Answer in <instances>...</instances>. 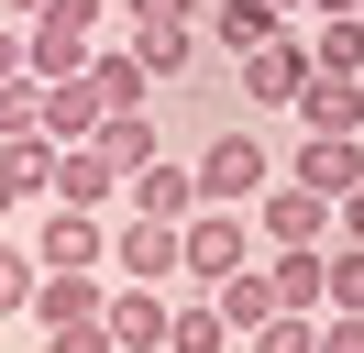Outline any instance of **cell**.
<instances>
[{"label":"cell","instance_id":"obj_1","mask_svg":"<svg viewBox=\"0 0 364 353\" xmlns=\"http://www.w3.org/2000/svg\"><path fill=\"white\" fill-rule=\"evenodd\" d=\"M188 176H199V210H254L276 188V154H265V132H210Z\"/></svg>","mask_w":364,"mask_h":353},{"label":"cell","instance_id":"obj_2","mask_svg":"<svg viewBox=\"0 0 364 353\" xmlns=\"http://www.w3.org/2000/svg\"><path fill=\"white\" fill-rule=\"evenodd\" d=\"M232 265H254V221H243V210H188V221H177V287L210 298Z\"/></svg>","mask_w":364,"mask_h":353},{"label":"cell","instance_id":"obj_3","mask_svg":"<svg viewBox=\"0 0 364 353\" xmlns=\"http://www.w3.org/2000/svg\"><path fill=\"white\" fill-rule=\"evenodd\" d=\"M89 56H100V0H45L23 22V66L33 78H77Z\"/></svg>","mask_w":364,"mask_h":353},{"label":"cell","instance_id":"obj_4","mask_svg":"<svg viewBox=\"0 0 364 353\" xmlns=\"http://www.w3.org/2000/svg\"><path fill=\"white\" fill-rule=\"evenodd\" d=\"M243 221H254V243H265V254H320V243H331V199L298 188V176H276Z\"/></svg>","mask_w":364,"mask_h":353},{"label":"cell","instance_id":"obj_5","mask_svg":"<svg viewBox=\"0 0 364 353\" xmlns=\"http://www.w3.org/2000/svg\"><path fill=\"white\" fill-rule=\"evenodd\" d=\"M232 88H243V100H265V110H287L298 88H309V33H265V44H243V56H232Z\"/></svg>","mask_w":364,"mask_h":353},{"label":"cell","instance_id":"obj_6","mask_svg":"<svg viewBox=\"0 0 364 353\" xmlns=\"http://www.w3.org/2000/svg\"><path fill=\"white\" fill-rule=\"evenodd\" d=\"M33 265H55V276H100V265H111V210H45Z\"/></svg>","mask_w":364,"mask_h":353},{"label":"cell","instance_id":"obj_7","mask_svg":"<svg viewBox=\"0 0 364 353\" xmlns=\"http://www.w3.org/2000/svg\"><path fill=\"white\" fill-rule=\"evenodd\" d=\"M276 176H298V188H320L342 210V199H353V176H364V132H298V154Z\"/></svg>","mask_w":364,"mask_h":353},{"label":"cell","instance_id":"obj_8","mask_svg":"<svg viewBox=\"0 0 364 353\" xmlns=\"http://www.w3.org/2000/svg\"><path fill=\"white\" fill-rule=\"evenodd\" d=\"M111 265H122V287H177V221H111Z\"/></svg>","mask_w":364,"mask_h":353},{"label":"cell","instance_id":"obj_9","mask_svg":"<svg viewBox=\"0 0 364 353\" xmlns=\"http://www.w3.org/2000/svg\"><path fill=\"white\" fill-rule=\"evenodd\" d=\"M166 287H111L100 298V331H111V353H166Z\"/></svg>","mask_w":364,"mask_h":353},{"label":"cell","instance_id":"obj_10","mask_svg":"<svg viewBox=\"0 0 364 353\" xmlns=\"http://www.w3.org/2000/svg\"><path fill=\"white\" fill-rule=\"evenodd\" d=\"M45 188H55V210H111V199H122V166L100 144H55V176H45Z\"/></svg>","mask_w":364,"mask_h":353},{"label":"cell","instance_id":"obj_11","mask_svg":"<svg viewBox=\"0 0 364 353\" xmlns=\"http://www.w3.org/2000/svg\"><path fill=\"white\" fill-rule=\"evenodd\" d=\"M77 78H89L100 122H111V110H155V78H144V56H133V44H100V56L77 66Z\"/></svg>","mask_w":364,"mask_h":353},{"label":"cell","instance_id":"obj_12","mask_svg":"<svg viewBox=\"0 0 364 353\" xmlns=\"http://www.w3.org/2000/svg\"><path fill=\"white\" fill-rule=\"evenodd\" d=\"M210 44H221V56H243V44H265V33H287L298 22V0H210Z\"/></svg>","mask_w":364,"mask_h":353},{"label":"cell","instance_id":"obj_13","mask_svg":"<svg viewBox=\"0 0 364 353\" xmlns=\"http://www.w3.org/2000/svg\"><path fill=\"white\" fill-rule=\"evenodd\" d=\"M122 188H133V210H144V221H188V210H199V176H188L177 154H155V166H133Z\"/></svg>","mask_w":364,"mask_h":353},{"label":"cell","instance_id":"obj_14","mask_svg":"<svg viewBox=\"0 0 364 353\" xmlns=\"http://www.w3.org/2000/svg\"><path fill=\"white\" fill-rule=\"evenodd\" d=\"M100 298H111L100 276H55V265H45V276H33V309H23V320H45V331H77V320H100Z\"/></svg>","mask_w":364,"mask_h":353},{"label":"cell","instance_id":"obj_15","mask_svg":"<svg viewBox=\"0 0 364 353\" xmlns=\"http://www.w3.org/2000/svg\"><path fill=\"white\" fill-rule=\"evenodd\" d=\"M287 110L309 132H364V78H320V66H309V88H298Z\"/></svg>","mask_w":364,"mask_h":353},{"label":"cell","instance_id":"obj_16","mask_svg":"<svg viewBox=\"0 0 364 353\" xmlns=\"http://www.w3.org/2000/svg\"><path fill=\"white\" fill-rule=\"evenodd\" d=\"M210 309L232 320V342H243V331H265V320H276V287H265V254H254V265H232V276L210 287Z\"/></svg>","mask_w":364,"mask_h":353},{"label":"cell","instance_id":"obj_17","mask_svg":"<svg viewBox=\"0 0 364 353\" xmlns=\"http://www.w3.org/2000/svg\"><path fill=\"white\" fill-rule=\"evenodd\" d=\"M133 56H144V78H155V88H177L188 56H199V22H133Z\"/></svg>","mask_w":364,"mask_h":353},{"label":"cell","instance_id":"obj_18","mask_svg":"<svg viewBox=\"0 0 364 353\" xmlns=\"http://www.w3.org/2000/svg\"><path fill=\"white\" fill-rule=\"evenodd\" d=\"M45 176H55V144H45V132H23V144H0V221L23 210V199L45 188Z\"/></svg>","mask_w":364,"mask_h":353},{"label":"cell","instance_id":"obj_19","mask_svg":"<svg viewBox=\"0 0 364 353\" xmlns=\"http://www.w3.org/2000/svg\"><path fill=\"white\" fill-rule=\"evenodd\" d=\"M166 353H232V320L199 298V287H188V298L166 309Z\"/></svg>","mask_w":364,"mask_h":353},{"label":"cell","instance_id":"obj_20","mask_svg":"<svg viewBox=\"0 0 364 353\" xmlns=\"http://www.w3.org/2000/svg\"><path fill=\"white\" fill-rule=\"evenodd\" d=\"M89 132H100L89 78H45V144H89Z\"/></svg>","mask_w":364,"mask_h":353},{"label":"cell","instance_id":"obj_21","mask_svg":"<svg viewBox=\"0 0 364 353\" xmlns=\"http://www.w3.org/2000/svg\"><path fill=\"white\" fill-rule=\"evenodd\" d=\"M320 254H331V243H320ZM320 254H265V287H276L287 320H320Z\"/></svg>","mask_w":364,"mask_h":353},{"label":"cell","instance_id":"obj_22","mask_svg":"<svg viewBox=\"0 0 364 353\" xmlns=\"http://www.w3.org/2000/svg\"><path fill=\"white\" fill-rule=\"evenodd\" d=\"M89 144H100V154H111V166H122V176H133V166H155V154H166V144H155V110H111V122H100V132H89Z\"/></svg>","mask_w":364,"mask_h":353},{"label":"cell","instance_id":"obj_23","mask_svg":"<svg viewBox=\"0 0 364 353\" xmlns=\"http://www.w3.org/2000/svg\"><path fill=\"white\" fill-rule=\"evenodd\" d=\"M309 66H320V78H364V11H331V22H320V33H309Z\"/></svg>","mask_w":364,"mask_h":353},{"label":"cell","instance_id":"obj_24","mask_svg":"<svg viewBox=\"0 0 364 353\" xmlns=\"http://www.w3.org/2000/svg\"><path fill=\"white\" fill-rule=\"evenodd\" d=\"M320 309L364 320V243H331V254H320Z\"/></svg>","mask_w":364,"mask_h":353},{"label":"cell","instance_id":"obj_25","mask_svg":"<svg viewBox=\"0 0 364 353\" xmlns=\"http://www.w3.org/2000/svg\"><path fill=\"white\" fill-rule=\"evenodd\" d=\"M45 132V78H0V144Z\"/></svg>","mask_w":364,"mask_h":353},{"label":"cell","instance_id":"obj_26","mask_svg":"<svg viewBox=\"0 0 364 353\" xmlns=\"http://www.w3.org/2000/svg\"><path fill=\"white\" fill-rule=\"evenodd\" d=\"M33 276H45L33 243H0V320H23V309H33Z\"/></svg>","mask_w":364,"mask_h":353},{"label":"cell","instance_id":"obj_27","mask_svg":"<svg viewBox=\"0 0 364 353\" xmlns=\"http://www.w3.org/2000/svg\"><path fill=\"white\" fill-rule=\"evenodd\" d=\"M243 353H309V320H287V309H276L265 331H243Z\"/></svg>","mask_w":364,"mask_h":353},{"label":"cell","instance_id":"obj_28","mask_svg":"<svg viewBox=\"0 0 364 353\" xmlns=\"http://www.w3.org/2000/svg\"><path fill=\"white\" fill-rule=\"evenodd\" d=\"M309 353H364V320H342V309H320V320H309Z\"/></svg>","mask_w":364,"mask_h":353},{"label":"cell","instance_id":"obj_29","mask_svg":"<svg viewBox=\"0 0 364 353\" xmlns=\"http://www.w3.org/2000/svg\"><path fill=\"white\" fill-rule=\"evenodd\" d=\"M122 11H133V22H199L210 0H122Z\"/></svg>","mask_w":364,"mask_h":353},{"label":"cell","instance_id":"obj_30","mask_svg":"<svg viewBox=\"0 0 364 353\" xmlns=\"http://www.w3.org/2000/svg\"><path fill=\"white\" fill-rule=\"evenodd\" d=\"M45 353H111V331H100V320H77V331H45Z\"/></svg>","mask_w":364,"mask_h":353},{"label":"cell","instance_id":"obj_31","mask_svg":"<svg viewBox=\"0 0 364 353\" xmlns=\"http://www.w3.org/2000/svg\"><path fill=\"white\" fill-rule=\"evenodd\" d=\"M331 243H364V176H353V199L331 210Z\"/></svg>","mask_w":364,"mask_h":353},{"label":"cell","instance_id":"obj_32","mask_svg":"<svg viewBox=\"0 0 364 353\" xmlns=\"http://www.w3.org/2000/svg\"><path fill=\"white\" fill-rule=\"evenodd\" d=\"M0 78H33V66H23V22H11V11H0Z\"/></svg>","mask_w":364,"mask_h":353},{"label":"cell","instance_id":"obj_33","mask_svg":"<svg viewBox=\"0 0 364 353\" xmlns=\"http://www.w3.org/2000/svg\"><path fill=\"white\" fill-rule=\"evenodd\" d=\"M298 11H320V22H331V11H364V0H298Z\"/></svg>","mask_w":364,"mask_h":353},{"label":"cell","instance_id":"obj_34","mask_svg":"<svg viewBox=\"0 0 364 353\" xmlns=\"http://www.w3.org/2000/svg\"><path fill=\"white\" fill-rule=\"evenodd\" d=\"M0 11H11V22H33V11H45V0H0Z\"/></svg>","mask_w":364,"mask_h":353}]
</instances>
